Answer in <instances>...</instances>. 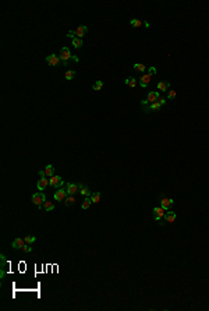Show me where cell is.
<instances>
[{"label":"cell","instance_id":"f546056e","mask_svg":"<svg viewBox=\"0 0 209 311\" xmlns=\"http://www.w3.org/2000/svg\"><path fill=\"white\" fill-rule=\"evenodd\" d=\"M173 98H176V91L174 89H169L167 91V99H173Z\"/></svg>","mask_w":209,"mask_h":311},{"label":"cell","instance_id":"30bf717a","mask_svg":"<svg viewBox=\"0 0 209 311\" xmlns=\"http://www.w3.org/2000/svg\"><path fill=\"white\" fill-rule=\"evenodd\" d=\"M173 200H172V198H162L160 200V206L162 208H163V209L165 211H169L170 208H172V206H173Z\"/></svg>","mask_w":209,"mask_h":311},{"label":"cell","instance_id":"9a60e30c","mask_svg":"<svg viewBox=\"0 0 209 311\" xmlns=\"http://www.w3.org/2000/svg\"><path fill=\"white\" fill-rule=\"evenodd\" d=\"M159 92H153V91H151V92L146 93V99H148L149 103H153V102H157V99H159Z\"/></svg>","mask_w":209,"mask_h":311},{"label":"cell","instance_id":"d6986e66","mask_svg":"<svg viewBox=\"0 0 209 311\" xmlns=\"http://www.w3.org/2000/svg\"><path fill=\"white\" fill-rule=\"evenodd\" d=\"M82 45H84V42H82V39H81V38H77V37L72 38V46H74L75 49L82 48Z\"/></svg>","mask_w":209,"mask_h":311},{"label":"cell","instance_id":"d4e9b609","mask_svg":"<svg viewBox=\"0 0 209 311\" xmlns=\"http://www.w3.org/2000/svg\"><path fill=\"white\" fill-rule=\"evenodd\" d=\"M101 193H99V191H98V193H92V194H91V200H92V204L93 202H95V204H98V202L101 201Z\"/></svg>","mask_w":209,"mask_h":311},{"label":"cell","instance_id":"4dcf8cb0","mask_svg":"<svg viewBox=\"0 0 209 311\" xmlns=\"http://www.w3.org/2000/svg\"><path fill=\"white\" fill-rule=\"evenodd\" d=\"M22 251H24V253H31V251H32V247H29V244H27V246L22 248Z\"/></svg>","mask_w":209,"mask_h":311},{"label":"cell","instance_id":"2e32d148","mask_svg":"<svg viewBox=\"0 0 209 311\" xmlns=\"http://www.w3.org/2000/svg\"><path fill=\"white\" fill-rule=\"evenodd\" d=\"M156 88L160 91V92H166V91H169L170 88V82H165V81H159L156 85Z\"/></svg>","mask_w":209,"mask_h":311},{"label":"cell","instance_id":"4fadbf2b","mask_svg":"<svg viewBox=\"0 0 209 311\" xmlns=\"http://www.w3.org/2000/svg\"><path fill=\"white\" fill-rule=\"evenodd\" d=\"M87 34H88V28H87L85 25H80V27L75 29V37L77 38H82V37H85Z\"/></svg>","mask_w":209,"mask_h":311},{"label":"cell","instance_id":"ac0fdd59","mask_svg":"<svg viewBox=\"0 0 209 311\" xmlns=\"http://www.w3.org/2000/svg\"><path fill=\"white\" fill-rule=\"evenodd\" d=\"M43 170H45V173H46V177H52V176H54V167H53V165H48Z\"/></svg>","mask_w":209,"mask_h":311},{"label":"cell","instance_id":"83f0119b","mask_svg":"<svg viewBox=\"0 0 209 311\" xmlns=\"http://www.w3.org/2000/svg\"><path fill=\"white\" fill-rule=\"evenodd\" d=\"M130 24H131V27H135V28H138V27H142V21H141V20H137V18H133V20L130 21Z\"/></svg>","mask_w":209,"mask_h":311},{"label":"cell","instance_id":"6da1fadb","mask_svg":"<svg viewBox=\"0 0 209 311\" xmlns=\"http://www.w3.org/2000/svg\"><path fill=\"white\" fill-rule=\"evenodd\" d=\"M45 201H46V197H45V194L42 193V191H40V193H35V194L32 195V202L39 208V209L43 208Z\"/></svg>","mask_w":209,"mask_h":311},{"label":"cell","instance_id":"3957f363","mask_svg":"<svg viewBox=\"0 0 209 311\" xmlns=\"http://www.w3.org/2000/svg\"><path fill=\"white\" fill-rule=\"evenodd\" d=\"M49 182H50V186L56 187V188H61V187L64 186V180L61 179V176H57V174L52 176V177L49 179Z\"/></svg>","mask_w":209,"mask_h":311},{"label":"cell","instance_id":"cb8c5ba5","mask_svg":"<svg viewBox=\"0 0 209 311\" xmlns=\"http://www.w3.org/2000/svg\"><path fill=\"white\" fill-rule=\"evenodd\" d=\"M74 202H75V195H69V197L64 200V205L70 206V205H72Z\"/></svg>","mask_w":209,"mask_h":311},{"label":"cell","instance_id":"f1b7e54d","mask_svg":"<svg viewBox=\"0 0 209 311\" xmlns=\"http://www.w3.org/2000/svg\"><path fill=\"white\" fill-rule=\"evenodd\" d=\"M24 240H25V243H27V244H29V246H31L32 243H35L36 237H35V236H27V237H25Z\"/></svg>","mask_w":209,"mask_h":311},{"label":"cell","instance_id":"d6a6232c","mask_svg":"<svg viewBox=\"0 0 209 311\" xmlns=\"http://www.w3.org/2000/svg\"><path fill=\"white\" fill-rule=\"evenodd\" d=\"M157 102H159V103H160L162 106H165V105H166V99H165V98H159V99H157Z\"/></svg>","mask_w":209,"mask_h":311},{"label":"cell","instance_id":"5b68a950","mask_svg":"<svg viewBox=\"0 0 209 311\" xmlns=\"http://www.w3.org/2000/svg\"><path fill=\"white\" fill-rule=\"evenodd\" d=\"M54 201H59V202H64V200L67 197H69V194H67V191H66V188H60V190H57L56 193H54Z\"/></svg>","mask_w":209,"mask_h":311},{"label":"cell","instance_id":"5bb4252c","mask_svg":"<svg viewBox=\"0 0 209 311\" xmlns=\"http://www.w3.org/2000/svg\"><path fill=\"white\" fill-rule=\"evenodd\" d=\"M165 221L167 223H173L174 221H176V212L174 211H172V209H169L167 212L165 214Z\"/></svg>","mask_w":209,"mask_h":311},{"label":"cell","instance_id":"44dd1931","mask_svg":"<svg viewBox=\"0 0 209 311\" xmlns=\"http://www.w3.org/2000/svg\"><path fill=\"white\" fill-rule=\"evenodd\" d=\"M125 85H128V87H131V88H134V87H137V84H138V81L135 80V78H133V77H128V78H125Z\"/></svg>","mask_w":209,"mask_h":311},{"label":"cell","instance_id":"52a82bcc","mask_svg":"<svg viewBox=\"0 0 209 311\" xmlns=\"http://www.w3.org/2000/svg\"><path fill=\"white\" fill-rule=\"evenodd\" d=\"M64 188H66V191H67V194H69V195H75L77 193L80 191L78 184H74V183H67Z\"/></svg>","mask_w":209,"mask_h":311},{"label":"cell","instance_id":"484cf974","mask_svg":"<svg viewBox=\"0 0 209 311\" xmlns=\"http://www.w3.org/2000/svg\"><path fill=\"white\" fill-rule=\"evenodd\" d=\"M102 87H103V81H101V80H98L95 84L92 85V89L93 91H101L102 89Z\"/></svg>","mask_w":209,"mask_h":311},{"label":"cell","instance_id":"8fae6325","mask_svg":"<svg viewBox=\"0 0 209 311\" xmlns=\"http://www.w3.org/2000/svg\"><path fill=\"white\" fill-rule=\"evenodd\" d=\"M25 246H27L25 240H24V238H20V237L16 238V240L11 243V247H13V248H16V250H18V248H20V250H22Z\"/></svg>","mask_w":209,"mask_h":311},{"label":"cell","instance_id":"1f68e13d","mask_svg":"<svg viewBox=\"0 0 209 311\" xmlns=\"http://www.w3.org/2000/svg\"><path fill=\"white\" fill-rule=\"evenodd\" d=\"M149 74H152V76H155L156 74V67H149Z\"/></svg>","mask_w":209,"mask_h":311},{"label":"cell","instance_id":"7a4b0ae2","mask_svg":"<svg viewBox=\"0 0 209 311\" xmlns=\"http://www.w3.org/2000/svg\"><path fill=\"white\" fill-rule=\"evenodd\" d=\"M165 214H166V211L162 206H155L153 208V212H152L153 218H155V221H157V222L160 223V225H162V219L165 218Z\"/></svg>","mask_w":209,"mask_h":311},{"label":"cell","instance_id":"ffe728a7","mask_svg":"<svg viewBox=\"0 0 209 311\" xmlns=\"http://www.w3.org/2000/svg\"><path fill=\"white\" fill-rule=\"evenodd\" d=\"M91 204H92L91 197H85L84 201H82V204H81V208H82V209H88L89 206H91Z\"/></svg>","mask_w":209,"mask_h":311},{"label":"cell","instance_id":"277c9868","mask_svg":"<svg viewBox=\"0 0 209 311\" xmlns=\"http://www.w3.org/2000/svg\"><path fill=\"white\" fill-rule=\"evenodd\" d=\"M71 57H72V55H71V52H70L69 48H61V50H60V60H61L63 64L67 66V61H69Z\"/></svg>","mask_w":209,"mask_h":311},{"label":"cell","instance_id":"8992f818","mask_svg":"<svg viewBox=\"0 0 209 311\" xmlns=\"http://www.w3.org/2000/svg\"><path fill=\"white\" fill-rule=\"evenodd\" d=\"M162 109V105L159 103V102H153V103H149V105L144 106L142 108V110H144L145 113H149V112H155V110H160Z\"/></svg>","mask_w":209,"mask_h":311},{"label":"cell","instance_id":"4316f807","mask_svg":"<svg viewBox=\"0 0 209 311\" xmlns=\"http://www.w3.org/2000/svg\"><path fill=\"white\" fill-rule=\"evenodd\" d=\"M134 70H135V71H138V73H142V74H144L145 66L141 64V63H135V64H134Z\"/></svg>","mask_w":209,"mask_h":311},{"label":"cell","instance_id":"603a6c76","mask_svg":"<svg viewBox=\"0 0 209 311\" xmlns=\"http://www.w3.org/2000/svg\"><path fill=\"white\" fill-rule=\"evenodd\" d=\"M42 209H45L46 212H52V211L54 209V205H53V204H52L50 201H45L43 208H42Z\"/></svg>","mask_w":209,"mask_h":311},{"label":"cell","instance_id":"e0dca14e","mask_svg":"<svg viewBox=\"0 0 209 311\" xmlns=\"http://www.w3.org/2000/svg\"><path fill=\"white\" fill-rule=\"evenodd\" d=\"M78 187H80V194L81 195H84V197H91L92 191L89 190L88 187H85L84 184H78Z\"/></svg>","mask_w":209,"mask_h":311},{"label":"cell","instance_id":"9c48e42d","mask_svg":"<svg viewBox=\"0 0 209 311\" xmlns=\"http://www.w3.org/2000/svg\"><path fill=\"white\" fill-rule=\"evenodd\" d=\"M46 61H48V64L50 66V67H54V66H57L61 60H60V56H57V55H50V56L46 57Z\"/></svg>","mask_w":209,"mask_h":311},{"label":"cell","instance_id":"836d02e7","mask_svg":"<svg viewBox=\"0 0 209 311\" xmlns=\"http://www.w3.org/2000/svg\"><path fill=\"white\" fill-rule=\"evenodd\" d=\"M39 176H40V177H46V173H45V170H39Z\"/></svg>","mask_w":209,"mask_h":311},{"label":"cell","instance_id":"7402d4cb","mask_svg":"<svg viewBox=\"0 0 209 311\" xmlns=\"http://www.w3.org/2000/svg\"><path fill=\"white\" fill-rule=\"evenodd\" d=\"M64 78H66L67 81L74 80V78H75V71H74V70H67V71H66V74H64Z\"/></svg>","mask_w":209,"mask_h":311},{"label":"cell","instance_id":"e575fe53","mask_svg":"<svg viewBox=\"0 0 209 311\" xmlns=\"http://www.w3.org/2000/svg\"><path fill=\"white\" fill-rule=\"evenodd\" d=\"M71 59H72V60H74V61H75V63H78V61H80V59H78V57H77V56H74V55H72V57H71Z\"/></svg>","mask_w":209,"mask_h":311},{"label":"cell","instance_id":"7c38bea8","mask_svg":"<svg viewBox=\"0 0 209 311\" xmlns=\"http://www.w3.org/2000/svg\"><path fill=\"white\" fill-rule=\"evenodd\" d=\"M48 186H50V182H49V179H46V177H40L39 180H38V183H36L38 190H45Z\"/></svg>","mask_w":209,"mask_h":311},{"label":"cell","instance_id":"ba28073f","mask_svg":"<svg viewBox=\"0 0 209 311\" xmlns=\"http://www.w3.org/2000/svg\"><path fill=\"white\" fill-rule=\"evenodd\" d=\"M151 78H152V74H149V73L142 74L141 78H140V85L142 87V88H146V87L149 85V82H151Z\"/></svg>","mask_w":209,"mask_h":311}]
</instances>
